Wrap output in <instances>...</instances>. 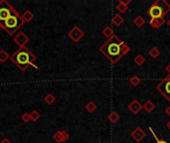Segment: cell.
Wrapping results in <instances>:
<instances>
[{
	"mask_svg": "<svg viewBox=\"0 0 170 143\" xmlns=\"http://www.w3.org/2000/svg\"><path fill=\"white\" fill-rule=\"evenodd\" d=\"M24 24L22 16L11 4L6 0L0 1V28L12 36Z\"/></svg>",
	"mask_w": 170,
	"mask_h": 143,
	"instance_id": "6da1fadb",
	"label": "cell"
},
{
	"mask_svg": "<svg viewBox=\"0 0 170 143\" xmlns=\"http://www.w3.org/2000/svg\"><path fill=\"white\" fill-rule=\"evenodd\" d=\"M99 50L112 64H117L123 56L129 53L131 48L117 35H113L111 39H108Z\"/></svg>",
	"mask_w": 170,
	"mask_h": 143,
	"instance_id": "7a4b0ae2",
	"label": "cell"
},
{
	"mask_svg": "<svg viewBox=\"0 0 170 143\" xmlns=\"http://www.w3.org/2000/svg\"><path fill=\"white\" fill-rule=\"evenodd\" d=\"M36 59H37L36 56H35L27 47L19 48L12 56H10L11 62L22 72L26 71L29 66H32V67H34L35 69H38L37 66L34 64Z\"/></svg>",
	"mask_w": 170,
	"mask_h": 143,
	"instance_id": "3957f363",
	"label": "cell"
},
{
	"mask_svg": "<svg viewBox=\"0 0 170 143\" xmlns=\"http://www.w3.org/2000/svg\"><path fill=\"white\" fill-rule=\"evenodd\" d=\"M156 90L164 98L170 101V74H168L162 81H160L156 85Z\"/></svg>",
	"mask_w": 170,
	"mask_h": 143,
	"instance_id": "277c9868",
	"label": "cell"
},
{
	"mask_svg": "<svg viewBox=\"0 0 170 143\" xmlns=\"http://www.w3.org/2000/svg\"><path fill=\"white\" fill-rule=\"evenodd\" d=\"M68 36L74 43H78L82 40V38L85 36V32L79 26H74L68 32Z\"/></svg>",
	"mask_w": 170,
	"mask_h": 143,
	"instance_id": "5b68a950",
	"label": "cell"
},
{
	"mask_svg": "<svg viewBox=\"0 0 170 143\" xmlns=\"http://www.w3.org/2000/svg\"><path fill=\"white\" fill-rule=\"evenodd\" d=\"M146 13L148 16H150L151 18H160V17H164L163 15V12L161 8L158 6L156 2H154L150 5V7H149L147 10H146Z\"/></svg>",
	"mask_w": 170,
	"mask_h": 143,
	"instance_id": "8992f818",
	"label": "cell"
},
{
	"mask_svg": "<svg viewBox=\"0 0 170 143\" xmlns=\"http://www.w3.org/2000/svg\"><path fill=\"white\" fill-rule=\"evenodd\" d=\"M29 37L28 36L23 33V32H19L16 36L14 37L13 39V42L15 44H17L19 46V48H22V47H26V44L29 42Z\"/></svg>",
	"mask_w": 170,
	"mask_h": 143,
	"instance_id": "52a82bcc",
	"label": "cell"
},
{
	"mask_svg": "<svg viewBox=\"0 0 170 143\" xmlns=\"http://www.w3.org/2000/svg\"><path fill=\"white\" fill-rule=\"evenodd\" d=\"M131 136L132 137V138L136 140L137 143H140L144 138H145V136H146V133H145V131H144L141 127H136L131 132Z\"/></svg>",
	"mask_w": 170,
	"mask_h": 143,
	"instance_id": "ba28073f",
	"label": "cell"
},
{
	"mask_svg": "<svg viewBox=\"0 0 170 143\" xmlns=\"http://www.w3.org/2000/svg\"><path fill=\"white\" fill-rule=\"evenodd\" d=\"M69 138H70V134L65 130H59V131L55 132V133L53 134V139L57 143L66 142Z\"/></svg>",
	"mask_w": 170,
	"mask_h": 143,
	"instance_id": "9c48e42d",
	"label": "cell"
},
{
	"mask_svg": "<svg viewBox=\"0 0 170 143\" xmlns=\"http://www.w3.org/2000/svg\"><path fill=\"white\" fill-rule=\"evenodd\" d=\"M127 109L131 112L132 114H138L139 112L141 111V109H143L142 108V104L139 103V101L137 100V99H133L131 104H129L128 105H127Z\"/></svg>",
	"mask_w": 170,
	"mask_h": 143,
	"instance_id": "30bf717a",
	"label": "cell"
},
{
	"mask_svg": "<svg viewBox=\"0 0 170 143\" xmlns=\"http://www.w3.org/2000/svg\"><path fill=\"white\" fill-rule=\"evenodd\" d=\"M131 3V0H126V1H124V0H118V2L116 6V9L119 12V14H123L127 11L128 5Z\"/></svg>",
	"mask_w": 170,
	"mask_h": 143,
	"instance_id": "8fae6325",
	"label": "cell"
},
{
	"mask_svg": "<svg viewBox=\"0 0 170 143\" xmlns=\"http://www.w3.org/2000/svg\"><path fill=\"white\" fill-rule=\"evenodd\" d=\"M166 23V20L164 17H160V18H151L150 21H149V24L150 26L154 29H159L160 27H162L164 24Z\"/></svg>",
	"mask_w": 170,
	"mask_h": 143,
	"instance_id": "7c38bea8",
	"label": "cell"
},
{
	"mask_svg": "<svg viewBox=\"0 0 170 143\" xmlns=\"http://www.w3.org/2000/svg\"><path fill=\"white\" fill-rule=\"evenodd\" d=\"M155 2L157 3L158 6L161 8L164 16L170 12V4L166 1V0H156Z\"/></svg>",
	"mask_w": 170,
	"mask_h": 143,
	"instance_id": "4fadbf2b",
	"label": "cell"
},
{
	"mask_svg": "<svg viewBox=\"0 0 170 143\" xmlns=\"http://www.w3.org/2000/svg\"><path fill=\"white\" fill-rule=\"evenodd\" d=\"M112 23L116 27H119L124 23V18L122 16V14H119V13L114 14L113 16V18H112Z\"/></svg>",
	"mask_w": 170,
	"mask_h": 143,
	"instance_id": "5bb4252c",
	"label": "cell"
},
{
	"mask_svg": "<svg viewBox=\"0 0 170 143\" xmlns=\"http://www.w3.org/2000/svg\"><path fill=\"white\" fill-rule=\"evenodd\" d=\"M108 119L109 120V122L111 123H113V124H114V123H117V122L121 119V115L118 114V112H117V111H111L108 113Z\"/></svg>",
	"mask_w": 170,
	"mask_h": 143,
	"instance_id": "9a60e30c",
	"label": "cell"
},
{
	"mask_svg": "<svg viewBox=\"0 0 170 143\" xmlns=\"http://www.w3.org/2000/svg\"><path fill=\"white\" fill-rule=\"evenodd\" d=\"M142 108L146 112H148V113H150V112H152L154 109H155V104H154L150 99H148L145 101V104L142 105Z\"/></svg>",
	"mask_w": 170,
	"mask_h": 143,
	"instance_id": "2e32d148",
	"label": "cell"
},
{
	"mask_svg": "<svg viewBox=\"0 0 170 143\" xmlns=\"http://www.w3.org/2000/svg\"><path fill=\"white\" fill-rule=\"evenodd\" d=\"M132 23L134 24V26L137 27V28H141L144 24H145V19H144L141 15H138L136 18L133 19Z\"/></svg>",
	"mask_w": 170,
	"mask_h": 143,
	"instance_id": "e0dca14e",
	"label": "cell"
},
{
	"mask_svg": "<svg viewBox=\"0 0 170 143\" xmlns=\"http://www.w3.org/2000/svg\"><path fill=\"white\" fill-rule=\"evenodd\" d=\"M22 19H23V21L25 23H29V22H31L32 20L34 19V14L30 11V10H26L22 15Z\"/></svg>",
	"mask_w": 170,
	"mask_h": 143,
	"instance_id": "ac0fdd59",
	"label": "cell"
},
{
	"mask_svg": "<svg viewBox=\"0 0 170 143\" xmlns=\"http://www.w3.org/2000/svg\"><path fill=\"white\" fill-rule=\"evenodd\" d=\"M133 63L136 66H138V67H141V66L145 63V58H144L141 54H138L133 58Z\"/></svg>",
	"mask_w": 170,
	"mask_h": 143,
	"instance_id": "d6986e66",
	"label": "cell"
},
{
	"mask_svg": "<svg viewBox=\"0 0 170 143\" xmlns=\"http://www.w3.org/2000/svg\"><path fill=\"white\" fill-rule=\"evenodd\" d=\"M85 108H86V110L89 112V113H93V112H94V111L97 110L98 106H97L96 104H94V101L91 100V101H89V103L86 104V106H85Z\"/></svg>",
	"mask_w": 170,
	"mask_h": 143,
	"instance_id": "ffe728a7",
	"label": "cell"
},
{
	"mask_svg": "<svg viewBox=\"0 0 170 143\" xmlns=\"http://www.w3.org/2000/svg\"><path fill=\"white\" fill-rule=\"evenodd\" d=\"M148 55L150 56L152 59H157L159 56H160V51H159L157 47H152L148 51Z\"/></svg>",
	"mask_w": 170,
	"mask_h": 143,
	"instance_id": "44dd1931",
	"label": "cell"
},
{
	"mask_svg": "<svg viewBox=\"0 0 170 143\" xmlns=\"http://www.w3.org/2000/svg\"><path fill=\"white\" fill-rule=\"evenodd\" d=\"M103 35L107 38V40L108 39H111L113 36L114 35L113 28L111 26H107L106 28H103Z\"/></svg>",
	"mask_w": 170,
	"mask_h": 143,
	"instance_id": "7402d4cb",
	"label": "cell"
},
{
	"mask_svg": "<svg viewBox=\"0 0 170 143\" xmlns=\"http://www.w3.org/2000/svg\"><path fill=\"white\" fill-rule=\"evenodd\" d=\"M44 101H45V104H46L52 105L55 101H56V98H55V95H53L52 94H47L44 98Z\"/></svg>",
	"mask_w": 170,
	"mask_h": 143,
	"instance_id": "603a6c76",
	"label": "cell"
},
{
	"mask_svg": "<svg viewBox=\"0 0 170 143\" xmlns=\"http://www.w3.org/2000/svg\"><path fill=\"white\" fill-rule=\"evenodd\" d=\"M140 83H141V80L136 75H133V76H131V78H129V84H131V85H133V86H137L138 85H140Z\"/></svg>",
	"mask_w": 170,
	"mask_h": 143,
	"instance_id": "cb8c5ba5",
	"label": "cell"
},
{
	"mask_svg": "<svg viewBox=\"0 0 170 143\" xmlns=\"http://www.w3.org/2000/svg\"><path fill=\"white\" fill-rule=\"evenodd\" d=\"M8 59H10V55L4 49L0 50V63L4 64Z\"/></svg>",
	"mask_w": 170,
	"mask_h": 143,
	"instance_id": "d4e9b609",
	"label": "cell"
},
{
	"mask_svg": "<svg viewBox=\"0 0 170 143\" xmlns=\"http://www.w3.org/2000/svg\"><path fill=\"white\" fill-rule=\"evenodd\" d=\"M30 117H31V121L36 122V121H38L40 119L41 114H40L36 109H34V110L31 111V113H30Z\"/></svg>",
	"mask_w": 170,
	"mask_h": 143,
	"instance_id": "484cf974",
	"label": "cell"
},
{
	"mask_svg": "<svg viewBox=\"0 0 170 143\" xmlns=\"http://www.w3.org/2000/svg\"><path fill=\"white\" fill-rule=\"evenodd\" d=\"M149 130H150V132H151V134L153 135V137L155 138V140H156V142L155 143H167V141L166 140H164L163 138H158L157 137V135L154 133V131H153V129H152V127H149Z\"/></svg>",
	"mask_w": 170,
	"mask_h": 143,
	"instance_id": "4316f807",
	"label": "cell"
},
{
	"mask_svg": "<svg viewBox=\"0 0 170 143\" xmlns=\"http://www.w3.org/2000/svg\"><path fill=\"white\" fill-rule=\"evenodd\" d=\"M21 119H22L23 122H25V123L29 122L30 120H31V117H30V113H28V112H25V113H23L22 116H21Z\"/></svg>",
	"mask_w": 170,
	"mask_h": 143,
	"instance_id": "83f0119b",
	"label": "cell"
},
{
	"mask_svg": "<svg viewBox=\"0 0 170 143\" xmlns=\"http://www.w3.org/2000/svg\"><path fill=\"white\" fill-rule=\"evenodd\" d=\"M0 143H12L11 142V140H10L9 138H7V137H5V138H3L2 140H1V142Z\"/></svg>",
	"mask_w": 170,
	"mask_h": 143,
	"instance_id": "f1b7e54d",
	"label": "cell"
},
{
	"mask_svg": "<svg viewBox=\"0 0 170 143\" xmlns=\"http://www.w3.org/2000/svg\"><path fill=\"white\" fill-rule=\"evenodd\" d=\"M165 112H166V113L170 116V104L166 107V109H165Z\"/></svg>",
	"mask_w": 170,
	"mask_h": 143,
	"instance_id": "f546056e",
	"label": "cell"
},
{
	"mask_svg": "<svg viewBox=\"0 0 170 143\" xmlns=\"http://www.w3.org/2000/svg\"><path fill=\"white\" fill-rule=\"evenodd\" d=\"M165 70L168 72V74H170V63L166 66V68H165Z\"/></svg>",
	"mask_w": 170,
	"mask_h": 143,
	"instance_id": "4dcf8cb0",
	"label": "cell"
},
{
	"mask_svg": "<svg viewBox=\"0 0 170 143\" xmlns=\"http://www.w3.org/2000/svg\"><path fill=\"white\" fill-rule=\"evenodd\" d=\"M166 127H167V128L170 130V120H169V121L167 122V123H166Z\"/></svg>",
	"mask_w": 170,
	"mask_h": 143,
	"instance_id": "1f68e13d",
	"label": "cell"
},
{
	"mask_svg": "<svg viewBox=\"0 0 170 143\" xmlns=\"http://www.w3.org/2000/svg\"><path fill=\"white\" fill-rule=\"evenodd\" d=\"M166 23H167V25H168V27L170 28V19H168V20H167Z\"/></svg>",
	"mask_w": 170,
	"mask_h": 143,
	"instance_id": "d6a6232c",
	"label": "cell"
}]
</instances>
